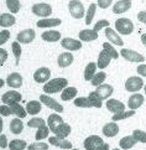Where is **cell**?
Instances as JSON below:
<instances>
[{
  "label": "cell",
  "instance_id": "6da1fadb",
  "mask_svg": "<svg viewBox=\"0 0 146 150\" xmlns=\"http://www.w3.org/2000/svg\"><path fill=\"white\" fill-rule=\"evenodd\" d=\"M68 86V81L67 78L63 77H58V78H53L51 81H48L47 83H45L44 86V92L47 94H53V93H58L62 92V91Z\"/></svg>",
  "mask_w": 146,
  "mask_h": 150
},
{
  "label": "cell",
  "instance_id": "7a4b0ae2",
  "mask_svg": "<svg viewBox=\"0 0 146 150\" xmlns=\"http://www.w3.org/2000/svg\"><path fill=\"white\" fill-rule=\"evenodd\" d=\"M115 29L121 35H130L134 30V24L130 19L120 18L115 21Z\"/></svg>",
  "mask_w": 146,
  "mask_h": 150
},
{
  "label": "cell",
  "instance_id": "3957f363",
  "mask_svg": "<svg viewBox=\"0 0 146 150\" xmlns=\"http://www.w3.org/2000/svg\"><path fill=\"white\" fill-rule=\"evenodd\" d=\"M68 10L73 19H82L84 16V6L79 0H71L68 3Z\"/></svg>",
  "mask_w": 146,
  "mask_h": 150
},
{
  "label": "cell",
  "instance_id": "277c9868",
  "mask_svg": "<svg viewBox=\"0 0 146 150\" xmlns=\"http://www.w3.org/2000/svg\"><path fill=\"white\" fill-rule=\"evenodd\" d=\"M141 88H144V81L141 77H138V76H134L126 79L125 82V89L128 92H139Z\"/></svg>",
  "mask_w": 146,
  "mask_h": 150
},
{
  "label": "cell",
  "instance_id": "5b68a950",
  "mask_svg": "<svg viewBox=\"0 0 146 150\" xmlns=\"http://www.w3.org/2000/svg\"><path fill=\"white\" fill-rule=\"evenodd\" d=\"M31 11L34 13L36 16H41V18H45V16H50L52 14V8L50 4H46V3H39V4H35L32 5L31 8Z\"/></svg>",
  "mask_w": 146,
  "mask_h": 150
},
{
  "label": "cell",
  "instance_id": "8992f818",
  "mask_svg": "<svg viewBox=\"0 0 146 150\" xmlns=\"http://www.w3.org/2000/svg\"><path fill=\"white\" fill-rule=\"evenodd\" d=\"M120 55L125 58L126 61L129 62H135V63H141L144 62V56L141 55V53H139L136 51H134L131 49H123L120 51Z\"/></svg>",
  "mask_w": 146,
  "mask_h": 150
},
{
  "label": "cell",
  "instance_id": "52a82bcc",
  "mask_svg": "<svg viewBox=\"0 0 146 150\" xmlns=\"http://www.w3.org/2000/svg\"><path fill=\"white\" fill-rule=\"evenodd\" d=\"M40 102L41 103H44L46 107H48L50 109H53L56 113H62L63 112V107L59 104L55 98L50 97V96H45V94L40 96Z\"/></svg>",
  "mask_w": 146,
  "mask_h": 150
},
{
  "label": "cell",
  "instance_id": "ba28073f",
  "mask_svg": "<svg viewBox=\"0 0 146 150\" xmlns=\"http://www.w3.org/2000/svg\"><path fill=\"white\" fill-rule=\"evenodd\" d=\"M102 144H104V142L99 135H89L84 139L83 146L85 150H97Z\"/></svg>",
  "mask_w": 146,
  "mask_h": 150
},
{
  "label": "cell",
  "instance_id": "9c48e42d",
  "mask_svg": "<svg viewBox=\"0 0 146 150\" xmlns=\"http://www.w3.org/2000/svg\"><path fill=\"white\" fill-rule=\"evenodd\" d=\"M23 97H21V94L19 92H16V91H8V92H5L4 94H1V102L3 104H14V103H19L21 102Z\"/></svg>",
  "mask_w": 146,
  "mask_h": 150
},
{
  "label": "cell",
  "instance_id": "30bf717a",
  "mask_svg": "<svg viewBox=\"0 0 146 150\" xmlns=\"http://www.w3.org/2000/svg\"><path fill=\"white\" fill-rule=\"evenodd\" d=\"M105 107L113 114H119V113H121V112H125V105H124L123 102L114 99V98L108 99L107 103H105Z\"/></svg>",
  "mask_w": 146,
  "mask_h": 150
},
{
  "label": "cell",
  "instance_id": "8fae6325",
  "mask_svg": "<svg viewBox=\"0 0 146 150\" xmlns=\"http://www.w3.org/2000/svg\"><path fill=\"white\" fill-rule=\"evenodd\" d=\"M51 78V71L47 67H41L34 73V79L37 83H47Z\"/></svg>",
  "mask_w": 146,
  "mask_h": 150
},
{
  "label": "cell",
  "instance_id": "7c38bea8",
  "mask_svg": "<svg viewBox=\"0 0 146 150\" xmlns=\"http://www.w3.org/2000/svg\"><path fill=\"white\" fill-rule=\"evenodd\" d=\"M61 46L68 51H78L82 49V41L71 39V37H64L61 40Z\"/></svg>",
  "mask_w": 146,
  "mask_h": 150
},
{
  "label": "cell",
  "instance_id": "4fadbf2b",
  "mask_svg": "<svg viewBox=\"0 0 146 150\" xmlns=\"http://www.w3.org/2000/svg\"><path fill=\"white\" fill-rule=\"evenodd\" d=\"M35 36H36V34L32 29H25L18 34L16 41L20 42V44H30V42L35 40Z\"/></svg>",
  "mask_w": 146,
  "mask_h": 150
},
{
  "label": "cell",
  "instance_id": "5bb4252c",
  "mask_svg": "<svg viewBox=\"0 0 146 150\" xmlns=\"http://www.w3.org/2000/svg\"><path fill=\"white\" fill-rule=\"evenodd\" d=\"M62 124H64V122H63V119H62V117L58 115L57 113L51 114L50 117H48V119H47V125H48L50 130H51L53 134L56 133V130H57Z\"/></svg>",
  "mask_w": 146,
  "mask_h": 150
},
{
  "label": "cell",
  "instance_id": "9a60e30c",
  "mask_svg": "<svg viewBox=\"0 0 146 150\" xmlns=\"http://www.w3.org/2000/svg\"><path fill=\"white\" fill-rule=\"evenodd\" d=\"M62 21L61 19H57V18H45V19H41L36 23L37 28H41V29H48V28H55V26L61 25Z\"/></svg>",
  "mask_w": 146,
  "mask_h": 150
},
{
  "label": "cell",
  "instance_id": "2e32d148",
  "mask_svg": "<svg viewBox=\"0 0 146 150\" xmlns=\"http://www.w3.org/2000/svg\"><path fill=\"white\" fill-rule=\"evenodd\" d=\"M145 102V98L142 94L140 93H134L133 96H130V98L128 100V107L133 110H136L138 108H140Z\"/></svg>",
  "mask_w": 146,
  "mask_h": 150
},
{
  "label": "cell",
  "instance_id": "e0dca14e",
  "mask_svg": "<svg viewBox=\"0 0 146 150\" xmlns=\"http://www.w3.org/2000/svg\"><path fill=\"white\" fill-rule=\"evenodd\" d=\"M94 92L98 94L103 100H104V99H108V98H109L110 96L113 94V92H114V88H113L110 84L103 83V84H100V86H98V87H97V89L94 91Z\"/></svg>",
  "mask_w": 146,
  "mask_h": 150
},
{
  "label": "cell",
  "instance_id": "ac0fdd59",
  "mask_svg": "<svg viewBox=\"0 0 146 150\" xmlns=\"http://www.w3.org/2000/svg\"><path fill=\"white\" fill-rule=\"evenodd\" d=\"M48 143L51 145H55V146H58L63 150H68V149H72V143L68 142L67 139H63V138H58V137H51L48 138Z\"/></svg>",
  "mask_w": 146,
  "mask_h": 150
},
{
  "label": "cell",
  "instance_id": "d6986e66",
  "mask_svg": "<svg viewBox=\"0 0 146 150\" xmlns=\"http://www.w3.org/2000/svg\"><path fill=\"white\" fill-rule=\"evenodd\" d=\"M6 84L9 87L18 89L23 86V77L19 72H14V73H10L8 78H6Z\"/></svg>",
  "mask_w": 146,
  "mask_h": 150
},
{
  "label": "cell",
  "instance_id": "ffe728a7",
  "mask_svg": "<svg viewBox=\"0 0 146 150\" xmlns=\"http://www.w3.org/2000/svg\"><path fill=\"white\" fill-rule=\"evenodd\" d=\"M104 34H105V36H107V39L109 40L110 44H114V45H116V46H123V45H124V41L121 40V37L119 36V34L115 33V31L113 30L111 28H107V29L104 30Z\"/></svg>",
  "mask_w": 146,
  "mask_h": 150
},
{
  "label": "cell",
  "instance_id": "44dd1931",
  "mask_svg": "<svg viewBox=\"0 0 146 150\" xmlns=\"http://www.w3.org/2000/svg\"><path fill=\"white\" fill-rule=\"evenodd\" d=\"M98 39V31L94 29H84L79 33V40L83 42H90Z\"/></svg>",
  "mask_w": 146,
  "mask_h": 150
},
{
  "label": "cell",
  "instance_id": "7402d4cb",
  "mask_svg": "<svg viewBox=\"0 0 146 150\" xmlns=\"http://www.w3.org/2000/svg\"><path fill=\"white\" fill-rule=\"evenodd\" d=\"M131 8V0H119L113 6L114 14H124Z\"/></svg>",
  "mask_w": 146,
  "mask_h": 150
},
{
  "label": "cell",
  "instance_id": "603a6c76",
  "mask_svg": "<svg viewBox=\"0 0 146 150\" xmlns=\"http://www.w3.org/2000/svg\"><path fill=\"white\" fill-rule=\"evenodd\" d=\"M118 133H119V125L116 124L115 122L107 123V124L103 127V134H104L105 137H108V138L115 137Z\"/></svg>",
  "mask_w": 146,
  "mask_h": 150
},
{
  "label": "cell",
  "instance_id": "cb8c5ba5",
  "mask_svg": "<svg viewBox=\"0 0 146 150\" xmlns=\"http://www.w3.org/2000/svg\"><path fill=\"white\" fill-rule=\"evenodd\" d=\"M73 60H74V58H73V55H72L71 52H63V53H61V55L58 56L57 62H58V66L59 67L66 68V67L72 65Z\"/></svg>",
  "mask_w": 146,
  "mask_h": 150
},
{
  "label": "cell",
  "instance_id": "d4e9b609",
  "mask_svg": "<svg viewBox=\"0 0 146 150\" xmlns=\"http://www.w3.org/2000/svg\"><path fill=\"white\" fill-rule=\"evenodd\" d=\"M139 142L136 139L134 138V135H128V137H124L123 139H120V142H119V145H120V149H124V150H129L131 149L134 145H136Z\"/></svg>",
  "mask_w": 146,
  "mask_h": 150
},
{
  "label": "cell",
  "instance_id": "484cf974",
  "mask_svg": "<svg viewBox=\"0 0 146 150\" xmlns=\"http://www.w3.org/2000/svg\"><path fill=\"white\" fill-rule=\"evenodd\" d=\"M41 37H42L44 41L56 42V41L61 40V33H59V31H56V30H47L41 35Z\"/></svg>",
  "mask_w": 146,
  "mask_h": 150
},
{
  "label": "cell",
  "instance_id": "4316f807",
  "mask_svg": "<svg viewBox=\"0 0 146 150\" xmlns=\"http://www.w3.org/2000/svg\"><path fill=\"white\" fill-rule=\"evenodd\" d=\"M42 109V105H41V102L39 100H30L28 104H26V110H28V114L31 115H36L39 114Z\"/></svg>",
  "mask_w": 146,
  "mask_h": 150
},
{
  "label": "cell",
  "instance_id": "83f0119b",
  "mask_svg": "<svg viewBox=\"0 0 146 150\" xmlns=\"http://www.w3.org/2000/svg\"><path fill=\"white\" fill-rule=\"evenodd\" d=\"M97 67H98V65H97L95 62H89L87 66H85L84 68V81H92L93 79V77L95 76V71H97Z\"/></svg>",
  "mask_w": 146,
  "mask_h": 150
},
{
  "label": "cell",
  "instance_id": "f1b7e54d",
  "mask_svg": "<svg viewBox=\"0 0 146 150\" xmlns=\"http://www.w3.org/2000/svg\"><path fill=\"white\" fill-rule=\"evenodd\" d=\"M16 23V19L13 14H5L3 13L0 15V26H3V28H9V26H13L14 24Z\"/></svg>",
  "mask_w": 146,
  "mask_h": 150
},
{
  "label": "cell",
  "instance_id": "f546056e",
  "mask_svg": "<svg viewBox=\"0 0 146 150\" xmlns=\"http://www.w3.org/2000/svg\"><path fill=\"white\" fill-rule=\"evenodd\" d=\"M110 61H111V57L108 55L104 50H102V52L98 56V62H97V65H98V67L100 69H104V68H107L108 66H109Z\"/></svg>",
  "mask_w": 146,
  "mask_h": 150
},
{
  "label": "cell",
  "instance_id": "4dcf8cb0",
  "mask_svg": "<svg viewBox=\"0 0 146 150\" xmlns=\"http://www.w3.org/2000/svg\"><path fill=\"white\" fill-rule=\"evenodd\" d=\"M77 93H78V91L75 87H66L61 93V99L62 100H72V99H74L75 96H77Z\"/></svg>",
  "mask_w": 146,
  "mask_h": 150
},
{
  "label": "cell",
  "instance_id": "1f68e13d",
  "mask_svg": "<svg viewBox=\"0 0 146 150\" xmlns=\"http://www.w3.org/2000/svg\"><path fill=\"white\" fill-rule=\"evenodd\" d=\"M10 130L14 134H20L24 130V123L21 120V118H14L10 122Z\"/></svg>",
  "mask_w": 146,
  "mask_h": 150
},
{
  "label": "cell",
  "instance_id": "d6a6232c",
  "mask_svg": "<svg viewBox=\"0 0 146 150\" xmlns=\"http://www.w3.org/2000/svg\"><path fill=\"white\" fill-rule=\"evenodd\" d=\"M50 128H48L47 125V123L44 125H41L37 128V133H36V135H35V139L37 142H41V140H44V139H46L48 137V134H50Z\"/></svg>",
  "mask_w": 146,
  "mask_h": 150
},
{
  "label": "cell",
  "instance_id": "836d02e7",
  "mask_svg": "<svg viewBox=\"0 0 146 150\" xmlns=\"http://www.w3.org/2000/svg\"><path fill=\"white\" fill-rule=\"evenodd\" d=\"M71 132H72L71 125H69L68 123H64V124H62V125L59 127L58 129L56 130L55 135H56V137H58V138H63V139H66V138L69 135V134H71Z\"/></svg>",
  "mask_w": 146,
  "mask_h": 150
},
{
  "label": "cell",
  "instance_id": "e575fe53",
  "mask_svg": "<svg viewBox=\"0 0 146 150\" xmlns=\"http://www.w3.org/2000/svg\"><path fill=\"white\" fill-rule=\"evenodd\" d=\"M10 107H11V110H13V114L16 115L18 118H25L26 114H28V110H26L25 108L21 104L19 103H14V104H10Z\"/></svg>",
  "mask_w": 146,
  "mask_h": 150
},
{
  "label": "cell",
  "instance_id": "d590c367",
  "mask_svg": "<svg viewBox=\"0 0 146 150\" xmlns=\"http://www.w3.org/2000/svg\"><path fill=\"white\" fill-rule=\"evenodd\" d=\"M28 144L23 139H14L9 143V149L10 150H25Z\"/></svg>",
  "mask_w": 146,
  "mask_h": 150
},
{
  "label": "cell",
  "instance_id": "8d00e7d4",
  "mask_svg": "<svg viewBox=\"0 0 146 150\" xmlns=\"http://www.w3.org/2000/svg\"><path fill=\"white\" fill-rule=\"evenodd\" d=\"M97 8H98V5L94 4V3H92L89 5L87 13H85V24H87V25L92 24V21H93V19H94V15L97 13Z\"/></svg>",
  "mask_w": 146,
  "mask_h": 150
},
{
  "label": "cell",
  "instance_id": "74e56055",
  "mask_svg": "<svg viewBox=\"0 0 146 150\" xmlns=\"http://www.w3.org/2000/svg\"><path fill=\"white\" fill-rule=\"evenodd\" d=\"M103 50H104L111 58H114V60L119 58V52L114 49V46H113L110 42H104V44H103Z\"/></svg>",
  "mask_w": 146,
  "mask_h": 150
},
{
  "label": "cell",
  "instance_id": "f35d334b",
  "mask_svg": "<svg viewBox=\"0 0 146 150\" xmlns=\"http://www.w3.org/2000/svg\"><path fill=\"white\" fill-rule=\"evenodd\" d=\"M74 105L79 107V108H92V103L89 97H79L74 99Z\"/></svg>",
  "mask_w": 146,
  "mask_h": 150
},
{
  "label": "cell",
  "instance_id": "ab89813d",
  "mask_svg": "<svg viewBox=\"0 0 146 150\" xmlns=\"http://www.w3.org/2000/svg\"><path fill=\"white\" fill-rule=\"evenodd\" d=\"M5 3H6V6L11 14H16L20 11V8H21L20 0H5Z\"/></svg>",
  "mask_w": 146,
  "mask_h": 150
},
{
  "label": "cell",
  "instance_id": "60d3db41",
  "mask_svg": "<svg viewBox=\"0 0 146 150\" xmlns=\"http://www.w3.org/2000/svg\"><path fill=\"white\" fill-rule=\"evenodd\" d=\"M11 50H13V53H14V56H15V58H16V62H15V63H16V65H19L21 53H23V47H21L20 42L14 41L13 44H11Z\"/></svg>",
  "mask_w": 146,
  "mask_h": 150
},
{
  "label": "cell",
  "instance_id": "b9f144b4",
  "mask_svg": "<svg viewBox=\"0 0 146 150\" xmlns=\"http://www.w3.org/2000/svg\"><path fill=\"white\" fill-rule=\"evenodd\" d=\"M135 115V110L130 109V110H125V112H121L119 114H114L111 117V120L113 122H118V120H123V119H126V118H130Z\"/></svg>",
  "mask_w": 146,
  "mask_h": 150
},
{
  "label": "cell",
  "instance_id": "7bdbcfd3",
  "mask_svg": "<svg viewBox=\"0 0 146 150\" xmlns=\"http://www.w3.org/2000/svg\"><path fill=\"white\" fill-rule=\"evenodd\" d=\"M105 78H107V73L105 72H98V73H95V76L93 77V79L90 81V83H92V86H100V84H103L104 83V81H105Z\"/></svg>",
  "mask_w": 146,
  "mask_h": 150
},
{
  "label": "cell",
  "instance_id": "ee69618b",
  "mask_svg": "<svg viewBox=\"0 0 146 150\" xmlns=\"http://www.w3.org/2000/svg\"><path fill=\"white\" fill-rule=\"evenodd\" d=\"M88 97H89L90 103L93 107H95V108H100V107H103V99L95 92H90Z\"/></svg>",
  "mask_w": 146,
  "mask_h": 150
},
{
  "label": "cell",
  "instance_id": "f6af8a7d",
  "mask_svg": "<svg viewBox=\"0 0 146 150\" xmlns=\"http://www.w3.org/2000/svg\"><path fill=\"white\" fill-rule=\"evenodd\" d=\"M48 144L42 143V142H35L28 145V150H48Z\"/></svg>",
  "mask_w": 146,
  "mask_h": 150
},
{
  "label": "cell",
  "instance_id": "bcb514c9",
  "mask_svg": "<svg viewBox=\"0 0 146 150\" xmlns=\"http://www.w3.org/2000/svg\"><path fill=\"white\" fill-rule=\"evenodd\" d=\"M44 124H46V122L42 119V118H39V117H35V118H32V119H30L29 122H28V125L30 127V128H39V127H41V125H44Z\"/></svg>",
  "mask_w": 146,
  "mask_h": 150
},
{
  "label": "cell",
  "instance_id": "7dc6e473",
  "mask_svg": "<svg viewBox=\"0 0 146 150\" xmlns=\"http://www.w3.org/2000/svg\"><path fill=\"white\" fill-rule=\"evenodd\" d=\"M133 135L139 143H146V133L145 132L140 130V129H135L133 132Z\"/></svg>",
  "mask_w": 146,
  "mask_h": 150
},
{
  "label": "cell",
  "instance_id": "c3c4849f",
  "mask_svg": "<svg viewBox=\"0 0 146 150\" xmlns=\"http://www.w3.org/2000/svg\"><path fill=\"white\" fill-rule=\"evenodd\" d=\"M109 25H110V23H109V21H108V20H105V19H103V20L97 21L93 29H94L95 31H100V30H103V29H107V28H109Z\"/></svg>",
  "mask_w": 146,
  "mask_h": 150
},
{
  "label": "cell",
  "instance_id": "681fc988",
  "mask_svg": "<svg viewBox=\"0 0 146 150\" xmlns=\"http://www.w3.org/2000/svg\"><path fill=\"white\" fill-rule=\"evenodd\" d=\"M0 115H1V117H8V115H13V110H11V107H10V105H8V104L0 105Z\"/></svg>",
  "mask_w": 146,
  "mask_h": 150
},
{
  "label": "cell",
  "instance_id": "f907efd6",
  "mask_svg": "<svg viewBox=\"0 0 146 150\" xmlns=\"http://www.w3.org/2000/svg\"><path fill=\"white\" fill-rule=\"evenodd\" d=\"M9 39H10V31L9 30L4 29V30L0 31V45H4Z\"/></svg>",
  "mask_w": 146,
  "mask_h": 150
},
{
  "label": "cell",
  "instance_id": "816d5d0a",
  "mask_svg": "<svg viewBox=\"0 0 146 150\" xmlns=\"http://www.w3.org/2000/svg\"><path fill=\"white\" fill-rule=\"evenodd\" d=\"M111 3H113V0H98L97 5H98L99 8H102V9H107V8L110 6Z\"/></svg>",
  "mask_w": 146,
  "mask_h": 150
},
{
  "label": "cell",
  "instance_id": "f5cc1de1",
  "mask_svg": "<svg viewBox=\"0 0 146 150\" xmlns=\"http://www.w3.org/2000/svg\"><path fill=\"white\" fill-rule=\"evenodd\" d=\"M0 148L5 149V148H9V144H8V139L5 134H0Z\"/></svg>",
  "mask_w": 146,
  "mask_h": 150
},
{
  "label": "cell",
  "instance_id": "db71d44e",
  "mask_svg": "<svg viewBox=\"0 0 146 150\" xmlns=\"http://www.w3.org/2000/svg\"><path fill=\"white\" fill-rule=\"evenodd\" d=\"M6 58H8V52L4 49H0V65L3 66L5 61H6Z\"/></svg>",
  "mask_w": 146,
  "mask_h": 150
},
{
  "label": "cell",
  "instance_id": "11a10c76",
  "mask_svg": "<svg viewBox=\"0 0 146 150\" xmlns=\"http://www.w3.org/2000/svg\"><path fill=\"white\" fill-rule=\"evenodd\" d=\"M138 73L140 74V76H144V77H146V65L145 63H141L140 66H138Z\"/></svg>",
  "mask_w": 146,
  "mask_h": 150
},
{
  "label": "cell",
  "instance_id": "9f6ffc18",
  "mask_svg": "<svg viewBox=\"0 0 146 150\" xmlns=\"http://www.w3.org/2000/svg\"><path fill=\"white\" fill-rule=\"evenodd\" d=\"M138 20L140 21V23L146 25V11H140L138 14Z\"/></svg>",
  "mask_w": 146,
  "mask_h": 150
},
{
  "label": "cell",
  "instance_id": "6f0895ef",
  "mask_svg": "<svg viewBox=\"0 0 146 150\" xmlns=\"http://www.w3.org/2000/svg\"><path fill=\"white\" fill-rule=\"evenodd\" d=\"M97 150H109V144H107V143L102 144V145L98 149H97Z\"/></svg>",
  "mask_w": 146,
  "mask_h": 150
},
{
  "label": "cell",
  "instance_id": "680465c9",
  "mask_svg": "<svg viewBox=\"0 0 146 150\" xmlns=\"http://www.w3.org/2000/svg\"><path fill=\"white\" fill-rule=\"evenodd\" d=\"M141 42H142V45L146 47V34H142L141 35Z\"/></svg>",
  "mask_w": 146,
  "mask_h": 150
},
{
  "label": "cell",
  "instance_id": "91938a15",
  "mask_svg": "<svg viewBox=\"0 0 146 150\" xmlns=\"http://www.w3.org/2000/svg\"><path fill=\"white\" fill-rule=\"evenodd\" d=\"M3 118H0V132H3Z\"/></svg>",
  "mask_w": 146,
  "mask_h": 150
},
{
  "label": "cell",
  "instance_id": "94428289",
  "mask_svg": "<svg viewBox=\"0 0 146 150\" xmlns=\"http://www.w3.org/2000/svg\"><path fill=\"white\" fill-rule=\"evenodd\" d=\"M0 87H4V79H0Z\"/></svg>",
  "mask_w": 146,
  "mask_h": 150
},
{
  "label": "cell",
  "instance_id": "6125c7cd",
  "mask_svg": "<svg viewBox=\"0 0 146 150\" xmlns=\"http://www.w3.org/2000/svg\"><path fill=\"white\" fill-rule=\"evenodd\" d=\"M144 91H145V94H146V84L144 86Z\"/></svg>",
  "mask_w": 146,
  "mask_h": 150
},
{
  "label": "cell",
  "instance_id": "be15d7a7",
  "mask_svg": "<svg viewBox=\"0 0 146 150\" xmlns=\"http://www.w3.org/2000/svg\"><path fill=\"white\" fill-rule=\"evenodd\" d=\"M113 150H121V149H119V148H114V149H113Z\"/></svg>",
  "mask_w": 146,
  "mask_h": 150
},
{
  "label": "cell",
  "instance_id": "e7e4bbea",
  "mask_svg": "<svg viewBox=\"0 0 146 150\" xmlns=\"http://www.w3.org/2000/svg\"><path fill=\"white\" fill-rule=\"evenodd\" d=\"M71 150H79V149H71Z\"/></svg>",
  "mask_w": 146,
  "mask_h": 150
}]
</instances>
